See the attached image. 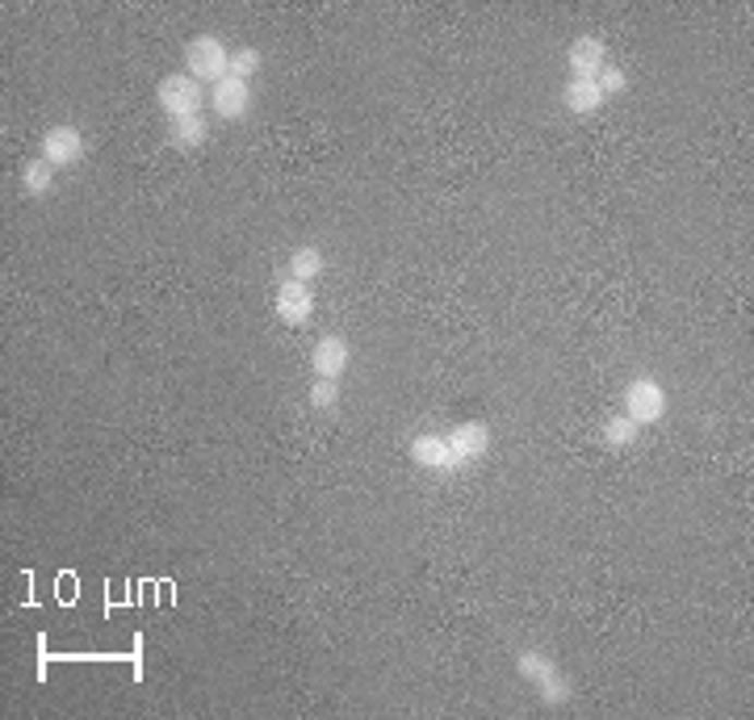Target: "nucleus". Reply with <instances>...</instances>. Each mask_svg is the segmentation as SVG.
<instances>
[{
	"mask_svg": "<svg viewBox=\"0 0 754 720\" xmlns=\"http://www.w3.org/2000/svg\"><path fill=\"white\" fill-rule=\"evenodd\" d=\"M411 461H415L419 469H428V474H453V469H461L445 431H424V436H415V440H411Z\"/></svg>",
	"mask_w": 754,
	"mask_h": 720,
	"instance_id": "6",
	"label": "nucleus"
},
{
	"mask_svg": "<svg viewBox=\"0 0 754 720\" xmlns=\"http://www.w3.org/2000/svg\"><path fill=\"white\" fill-rule=\"evenodd\" d=\"M637 436H642V427L633 424L629 415H612V419L604 424V431H599V440H604L608 449H629Z\"/></svg>",
	"mask_w": 754,
	"mask_h": 720,
	"instance_id": "16",
	"label": "nucleus"
},
{
	"mask_svg": "<svg viewBox=\"0 0 754 720\" xmlns=\"http://www.w3.org/2000/svg\"><path fill=\"white\" fill-rule=\"evenodd\" d=\"M562 106L570 109V113H579V118H587V113H599L608 101H604V93H599V84L595 81H570L562 88Z\"/></svg>",
	"mask_w": 754,
	"mask_h": 720,
	"instance_id": "12",
	"label": "nucleus"
},
{
	"mask_svg": "<svg viewBox=\"0 0 754 720\" xmlns=\"http://www.w3.org/2000/svg\"><path fill=\"white\" fill-rule=\"evenodd\" d=\"M349 365H352V347L344 335H324L315 344V352H311V369H315V377H324V381H344Z\"/></svg>",
	"mask_w": 754,
	"mask_h": 720,
	"instance_id": "9",
	"label": "nucleus"
},
{
	"mask_svg": "<svg viewBox=\"0 0 754 720\" xmlns=\"http://www.w3.org/2000/svg\"><path fill=\"white\" fill-rule=\"evenodd\" d=\"M210 138V118H185V122H168V143L177 151H197L202 143Z\"/></svg>",
	"mask_w": 754,
	"mask_h": 720,
	"instance_id": "13",
	"label": "nucleus"
},
{
	"mask_svg": "<svg viewBox=\"0 0 754 720\" xmlns=\"http://www.w3.org/2000/svg\"><path fill=\"white\" fill-rule=\"evenodd\" d=\"M515 670H520V679L524 683H533L540 695V704H549V708H562L566 699H570V679H562L558 674V667H554V658L549 654H540V649H524L520 658H515Z\"/></svg>",
	"mask_w": 754,
	"mask_h": 720,
	"instance_id": "2",
	"label": "nucleus"
},
{
	"mask_svg": "<svg viewBox=\"0 0 754 720\" xmlns=\"http://www.w3.org/2000/svg\"><path fill=\"white\" fill-rule=\"evenodd\" d=\"M285 277H294L302 285H315V281L324 277V252H319V247H297L294 256H290Z\"/></svg>",
	"mask_w": 754,
	"mask_h": 720,
	"instance_id": "14",
	"label": "nucleus"
},
{
	"mask_svg": "<svg viewBox=\"0 0 754 720\" xmlns=\"http://www.w3.org/2000/svg\"><path fill=\"white\" fill-rule=\"evenodd\" d=\"M84 134L76 126H51V131L42 134V160L51 163L54 172L59 168H76L84 160Z\"/></svg>",
	"mask_w": 754,
	"mask_h": 720,
	"instance_id": "7",
	"label": "nucleus"
},
{
	"mask_svg": "<svg viewBox=\"0 0 754 720\" xmlns=\"http://www.w3.org/2000/svg\"><path fill=\"white\" fill-rule=\"evenodd\" d=\"M260 51L256 47H243V51H231V68H227V76H235V81L252 84V76L260 72Z\"/></svg>",
	"mask_w": 754,
	"mask_h": 720,
	"instance_id": "18",
	"label": "nucleus"
},
{
	"mask_svg": "<svg viewBox=\"0 0 754 720\" xmlns=\"http://www.w3.org/2000/svg\"><path fill=\"white\" fill-rule=\"evenodd\" d=\"M570 81H595L599 72H604V63H608V47H604V38H574L570 42Z\"/></svg>",
	"mask_w": 754,
	"mask_h": 720,
	"instance_id": "10",
	"label": "nucleus"
},
{
	"mask_svg": "<svg viewBox=\"0 0 754 720\" xmlns=\"http://www.w3.org/2000/svg\"><path fill=\"white\" fill-rule=\"evenodd\" d=\"M22 188H26L29 197H47L54 188V168L42 156L38 160H29L26 168H22Z\"/></svg>",
	"mask_w": 754,
	"mask_h": 720,
	"instance_id": "15",
	"label": "nucleus"
},
{
	"mask_svg": "<svg viewBox=\"0 0 754 720\" xmlns=\"http://www.w3.org/2000/svg\"><path fill=\"white\" fill-rule=\"evenodd\" d=\"M336 406H340V381L315 377V386H311V411H336Z\"/></svg>",
	"mask_w": 754,
	"mask_h": 720,
	"instance_id": "19",
	"label": "nucleus"
},
{
	"mask_svg": "<svg viewBox=\"0 0 754 720\" xmlns=\"http://www.w3.org/2000/svg\"><path fill=\"white\" fill-rule=\"evenodd\" d=\"M272 310H277V319L285 322V327H306V322L315 319V290L302 285V281H294V277H285V281L277 285Z\"/></svg>",
	"mask_w": 754,
	"mask_h": 720,
	"instance_id": "5",
	"label": "nucleus"
},
{
	"mask_svg": "<svg viewBox=\"0 0 754 720\" xmlns=\"http://www.w3.org/2000/svg\"><path fill=\"white\" fill-rule=\"evenodd\" d=\"M227 68H231V51L222 47V38H215V34H197L185 47V72L197 84L215 88L218 81H227Z\"/></svg>",
	"mask_w": 754,
	"mask_h": 720,
	"instance_id": "3",
	"label": "nucleus"
},
{
	"mask_svg": "<svg viewBox=\"0 0 754 720\" xmlns=\"http://www.w3.org/2000/svg\"><path fill=\"white\" fill-rule=\"evenodd\" d=\"M595 84H599V93H604V101H612V97H624L629 93V72L620 68V63H604V72L595 76Z\"/></svg>",
	"mask_w": 754,
	"mask_h": 720,
	"instance_id": "17",
	"label": "nucleus"
},
{
	"mask_svg": "<svg viewBox=\"0 0 754 720\" xmlns=\"http://www.w3.org/2000/svg\"><path fill=\"white\" fill-rule=\"evenodd\" d=\"M624 415L637 427H654L667 415V390L654 377H633L624 386Z\"/></svg>",
	"mask_w": 754,
	"mask_h": 720,
	"instance_id": "4",
	"label": "nucleus"
},
{
	"mask_svg": "<svg viewBox=\"0 0 754 720\" xmlns=\"http://www.w3.org/2000/svg\"><path fill=\"white\" fill-rule=\"evenodd\" d=\"M156 101L168 113V122H185V118H202L206 106H210V88L197 84L188 72H172L163 76L160 88H156Z\"/></svg>",
	"mask_w": 754,
	"mask_h": 720,
	"instance_id": "1",
	"label": "nucleus"
},
{
	"mask_svg": "<svg viewBox=\"0 0 754 720\" xmlns=\"http://www.w3.org/2000/svg\"><path fill=\"white\" fill-rule=\"evenodd\" d=\"M210 113H215L218 122H240L252 113V84L235 81V76H227V81H218L210 88Z\"/></svg>",
	"mask_w": 754,
	"mask_h": 720,
	"instance_id": "8",
	"label": "nucleus"
},
{
	"mask_svg": "<svg viewBox=\"0 0 754 720\" xmlns=\"http://www.w3.org/2000/svg\"><path fill=\"white\" fill-rule=\"evenodd\" d=\"M445 436H449V444H453V456H458V465H470V461H483V456L490 453V427L478 424V419L449 427Z\"/></svg>",
	"mask_w": 754,
	"mask_h": 720,
	"instance_id": "11",
	"label": "nucleus"
}]
</instances>
